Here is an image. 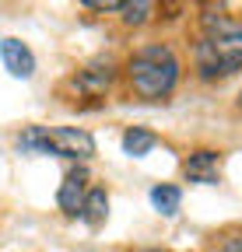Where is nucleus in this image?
<instances>
[{
    "label": "nucleus",
    "mask_w": 242,
    "mask_h": 252,
    "mask_svg": "<svg viewBox=\"0 0 242 252\" xmlns=\"http://www.w3.org/2000/svg\"><path fill=\"white\" fill-rule=\"evenodd\" d=\"M193 70L207 84H218L242 70V21H232L221 11H207L200 18V35L193 42Z\"/></svg>",
    "instance_id": "f257e3e1"
},
{
    "label": "nucleus",
    "mask_w": 242,
    "mask_h": 252,
    "mask_svg": "<svg viewBox=\"0 0 242 252\" xmlns=\"http://www.w3.org/2000/svg\"><path fill=\"white\" fill-rule=\"evenodd\" d=\"M127 84L140 102H165L179 84V60L169 46L151 42L127 60Z\"/></svg>",
    "instance_id": "f03ea898"
},
{
    "label": "nucleus",
    "mask_w": 242,
    "mask_h": 252,
    "mask_svg": "<svg viewBox=\"0 0 242 252\" xmlns=\"http://www.w3.org/2000/svg\"><path fill=\"white\" fill-rule=\"evenodd\" d=\"M21 151L32 154H56V158H74V161H88L95 154V137L77 126H28L18 137Z\"/></svg>",
    "instance_id": "7ed1b4c3"
},
{
    "label": "nucleus",
    "mask_w": 242,
    "mask_h": 252,
    "mask_svg": "<svg viewBox=\"0 0 242 252\" xmlns=\"http://www.w3.org/2000/svg\"><path fill=\"white\" fill-rule=\"evenodd\" d=\"M112 81H116L112 60H95V63H88V67H81L64 84V91L70 94V98H102V94L112 88Z\"/></svg>",
    "instance_id": "20e7f679"
},
{
    "label": "nucleus",
    "mask_w": 242,
    "mask_h": 252,
    "mask_svg": "<svg viewBox=\"0 0 242 252\" xmlns=\"http://www.w3.org/2000/svg\"><path fill=\"white\" fill-rule=\"evenodd\" d=\"M183 175L186 182H197V186H218V175H221V154L218 151H193L186 161H183Z\"/></svg>",
    "instance_id": "39448f33"
},
{
    "label": "nucleus",
    "mask_w": 242,
    "mask_h": 252,
    "mask_svg": "<svg viewBox=\"0 0 242 252\" xmlns=\"http://www.w3.org/2000/svg\"><path fill=\"white\" fill-rule=\"evenodd\" d=\"M0 60H4V67H7V74L11 77H21V81H28L35 74V53L28 49L21 39H0Z\"/></svg>",
    "instance_id": "423d86ee"
},
{
    "label": "nucleus",
    "mask_w": 242,
    "mask_h": 252,
    "mask_svg": "<svg viewBox=\"0 0 242 252\" xmlns=\"http://www.w3.org/2000/svg\"><path fill=\"white\" fill-rule=\"evenodd\" d=\"M84 193H88V168L67 172L64 186H60V193H56L60 210H64L67 217H77V214H81V203H84Z\"/></svg>",
    "instance_id": "0eeeda50"
},
{
    "label": "nucleus",
    "mask_w": 242,
    "mask_h": 252,
    "mask_svg": "<svg viewBox=\"0 0 242 252\" xmlns=\"http://www.w3.org/2000/svg\"><path fill=\"white\" fill-rule=\"evenodd\" d=\"M77 217L84 220V224H92V228H99L102 220L109 217V196H105L102 186H95V189H88V193H84V203H81Z\"/></svg>",
    "instance_id": "6e6552de"
},
{
    "label": "nucleus",
    "mask_w": 242,
    "mask_h": 252,
    "mask_svg": "<svg viewBox=\"0 0 242 252\" xmlns=\"http://www.w3.org/2000/svg\"><path fill=\"white\" fill-rule=\"evenodd\" d=\"M155 144H158V137L151 133V130H144V126H130V130L123 133V151H127L130 158L151 154V151H155Z\"/></svg>",
    "instance_id": "1a4fd4ad"
},
{
    "label": "nucleus",
    "mask_w": 242,
    "mask_h": 252,
    "mask_svg": "<svg viewBox=\"0 0 242 252\" xmlns=\"http://www.w3.org/2000/svg\"><path fill=\"white\" fill-rule=\"evenodd\" d=\"M151 203H155L158 214L172 217L179 210V203H183V189H179V186H155V189H151Z\"/></svg>",
    "instance_id": "9d476101"
},
{
    "label": "nucleus",
    "mask_w": 242,
    "mask_h": 252,
    "mask_svg": "<svg viewBox=\"0 0 242 252\" xmlns=\"http://www.w3.org/2000/svg\"><path fill=\"white\" fill-rule=\"evenodd\" d=\"M151 7H155V0H127L123 11H119V18H123V25L137 28V25H144V21H147Z\"/></svg>",
    "instance_id": "9b49d317"
},
{
    "label": "nucleus",
    "mask_w": 242,
    "mask_h": 252,
    "mask_svg": "<svg viewBox=\"0 0 242 252\" xmlns=\"http://www.w3.org/2000/svg\"><path fill=\"white\" fill-rule=\"evenodd\" d=\"M186 0H158V18L162 21H175L179 14H183Z\"/></svg>",
    "instance_id": "f8f14e48"
},
{
    "label": "nucleus",
    "mask_w": 242,
    "mask_h": 252,
    "mask_svg": "<svg viewBox=\"0 0 242 252\" xmlns=\"http://www.w3.org/2000/svg\"><path fill=\"white\" fill-rule=\"evenodd\" d=\"M81 4L88 7V11H123V4H127V0H81Z\"/></svg>",
    "instance_id": "ddd939ff"
},
{
    "label": "nucleus",
    "mask_w": 242,
    "mask_h": 252,
    "mask_svg": "<svg viewBox=\"0 0 242 252\" xmlns=\"http://www.w3.org/2000/svg\"><path fill=\"white\" fill-rule=\"evenodd\" d=\"M197 4H200L204 11H221V7L228 4V0H197Z\"/></svg>",
    "instance_id": "4468645a"
},
{
    "label": "nucleus",
    "mask_w": 242,
    "mask_h": 252,
    "mask_svg": "<svg viewBox=\"0 0 242 252\" xmlns=\"http://www.w3.org/2000/svg\"><path fill=\"white\" fill-rule=\"evenodd\" d=\"M221 252H242V235H239V238H228V242L221 245Z\"/></svg>",
    "instance_id": "2eb2a0df"
},
{
    "label": "nucleus",
    "mask_w": 242,
    "mask_h": 252,
    "mask_svg": "<svg viewBox=\"0 0 242 252\" xmlns=\"http://www.w3.org/2000/svg\"><path fill=\"white\" fill-rule=\"evenodd\" d=\"M140 252H165V249H140Z\"/></svg>",
    "instance_id": "dca6fc26"
},
{
    "label": "nucleus",
    "mask_w": 242,
    "mask_h": 252,
    "mask_svg": "<svg viewBox=\"0 0 242 252\" xmlns=\"http://www.w3.org/2000/svg\"><path fill=\"white\" fill-rule=\"evenodd\" d=\"M235 109H239V112H242V94H239V102H235Z\"/></svg>",
    "instance_id": "f3484780"
}]
</instances>
